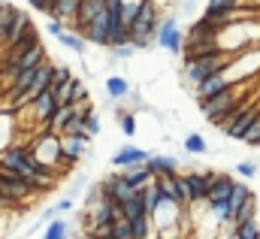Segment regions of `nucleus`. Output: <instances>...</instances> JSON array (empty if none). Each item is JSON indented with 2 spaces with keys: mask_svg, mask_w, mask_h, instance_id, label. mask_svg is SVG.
I'll list each match as a JSON object with an SVG mask.
<instances>
[{
  "mask_svg": "<svg viewBox=\"0 0 260 239\" xmlns=\"http://www.w3.org/2000/svg\"><path fill=\"white\" fill-rule=\"evenodd\" d=\"M233 58H236V52H224V49L209 52V55H200V58H191V61H185V76H188L194 85H200V82H206L209 76L221 73L224 67H230Z\"/></svg>",
  "mask_w": 260,
  "mask_h": 239,
  "instance_id": "nucleus-1",
  "label": "nucleus"
},
{
  "mask_svg": "<svg viewBox=\"0 0 260 239\" xmlns=\"http://www.w3.org/2000/svg\"><path fill=\"white\" fill-rule=\"evenodd\" d=\"M236 106H239V88H236V85H230V88L218 91V94H215V97H209V100H200L203 115L212 121V124H221V121L227 118V112H233Z\"/></svg>",
  "mask_w": 260,
  "mask_h": 239,
  "instance_id": "nucleus-2",
  "label": "nucleus"
},
{
  "mask_svg": "<svg viewBox=\"0 0 260 239\" xmlns=\"http://www.w3.org/2000/svg\"><path fill=\"white\" fill-rule=\"evenodd\" d=\"M157 24H160V15H157L154 0H142V6H139L136 18L130 21L127 27H130V37H145V40H151V43H154Z\"/></svg>",
  "mask_w": 260,
  "mask_h": 239,
  "instance_id": "nucleus-3",
  "label": "nucleus"
},
{
  "mask_svg": "<svg viewBox=\"0 0 260 239\" xmlns=\"http://www.w3.org/2000/svg\"><path fill=\"white\" fill-rule=\"evenodd\" d=\"M182 179H185V188H188V206H206L215 173H185Z\"/></svg>",
  "mask_w": 260,
  "mask_h": 239,
  "instance_id": "nucleus-4",
  "label": "nucleus"
},
{
  "mask_svg": "<svg viewBox=\"0 0 260 239\" xmlns=\"http://www.w3.org/2000/svg\"><path fill=\"white\" fill-rule=\"evenodd\" d=\"M154 43H157V46H164V49H167V52H173V55H179V52L185 49V43H182V31H179L176 15H170V18H164V21L157 24Z\"/></svg>",
  "mask_w": 260,
  "mask_h": 239,
  "instance_id": "nucleus-5",
  "label": "nucleus"
},
{
  "mask_svg": "<svg viewBox=\"0 0 260 239\" xmlns=\"http://www.w3.org/2000/svg\"><path fill=\"white\" fill-rule=\"evenodd\" d=\"M27 109L34 112V118L40 121V127L43 130H49V121L55 115V109H58V100H55V91L52 88H46V91H40L30 103H27Z\"/></svg>",
  "mask_w": 260,
  "mask_h": 239,
  "instance_id": "nucleus-6",
  "label": "nucleus"
},
{
  "mask_svg": "<svg viewBox=\"0 0 260 239\" xmlns=\"http://www.w3.org/2000/svg\"><path fill=\"white\" fill-rule=\"evenodd\" d=\"M136 191L127 185V179L121 176V173H115V176H106V179L100 182V197H106V200H112V203H124L127 197H133Z\"/></svg>",
  "mask_w": 260,
  "mask_h": 239,
  "instance_id": "nucleus-7",
  "label": "nucleus"
},
{
  "mask_svg": "<svg viewBox=\"0 0 260 239\" xmlns=\"http://www.w3.org/2000/svg\"><path fill=\"white\" fill-rule=\"evenodd\" d=\"M148 155H151V152H145V148H139V145H124V148H118V152L112 155V164H115L118 170H124V167H133V164H145Z\"/></svg>",
  "mask_w": 260,
  "mask_h": 239,
  "instance_id": "nucleus-8",
  "label": "nucleus"
},
{
  "mask_svg": "<svg viewBox=\"0 0 260 239\" xmlns=\"http://www.w3.org/2000/svg\"><path fill=\"white\" fill-rule=\"evenodd\" d=\"M34 21H30V15L24 12V9H18L15 12V18H12V24H9V31H6V37H3V49H9V46H15L24 34H27V27H30Z\"/></svg>",
  "mask_w": 260,
  "mask_h": 239,
  "instance_id": "nucleus-9",
  "label": "nucleus"
},
{
  "mask_svg": "<svg viewBox=\"0 0 260 239\" xmlns=\"http://www.w3.org/2000/svg\"><path fill=\"white\" fill-rule=\"evenodd\" d=\"M145 170H148L154 179H157V176H173V173H179V161L170 158V155H148Z\"/></svg>",
  "mask_w": 260,
  "mask_h": 239,
  "instance_id": "nucleus-10",
  "label": "nucleus"
},
{
  "mask_svg": "<svg viewBox=\"0 0 260 239\" xmlns=\"http://www.w3.org/2000/svg\"><path fill=\"white\" fill-rule=\"evenodd\" d=\"M103 9H106V0H82V3H79V12H76V24H73V31L79 34V31H82L88 21H94Z\"/></svg>",
  "mask_w": 260,
  "mask_h": 239,
  "instance_id": "nucleus-11",
  "label": "nucleus"
},
{
  "mask_svg": "<svg viewBox=\"0 0 260 239\" xmlns=\"http://www.w3.org/2000/svg\"><path fill=\"white\" fill-rule=\"evenodd\" d=\"M230 85H233V82H230V79L224 76V70H221V73H215V76H209L206 82L197 85V97H200V100H209V97H215L218 91H224V88H230Z\"/></svg>",
  "mask_w": 260,
  "mask_h": 239,
  "instance_id": "nucleus-12",
  "label": "nucleus"
},
{
  "mask_svg": "<svg viewBox=\"0 0 260 239\" xmlns=\"http://www.w3.org/2000/svg\"><path fill=\"white\" fill-rule=\"evenodd\" d=\"M79 3H82V0H52V9H49V15L73 27V24H76V12H79Z\"/></svg>",
  "mask_w": 260,
  "mask_h": 239,
  "instance_id": "nucleus-13",
  "label": "nucleus"
},
{
  "mask_svg": "<svg viewBox=\"0 0 260 239\" xmlns=\"http://www.w3.org/2000/svg\"><path fill=\"white\" fill-rule=\"evenodd\" d=\"M218 31H221V27H218L212 18H206V15H203L200 21H194V24H191V31H188V43L209 40V37H218Z\"/></svg>",
  "mask_w": 260,
  "mask_h": 239,
  "instance_id": "nucleus-14",
  "label": "nucleus"
},
{
  "mask_svg": "<svg viewBox=\"0 0 260 239\" xmlns=\"http://www.w3.org/2000/svg\"><path fill=\"white\" fill-rule=\"evenodd\" d=\"M124 179H127V185L133 188V191H142L148 182L154 179L148 170H145V164H133V167H124V173H121Z\"/></svg>",
  "mask_w": 260,
  "mask_h": 239,
  "instance_id": "nucleus-15",
  "label": "nucleus"
},
{
  "mask_svg": "<svg viewBox=\"0 0 260 239\" xmlns=\"http://www.w3.org/2000/svg\"><path fill=\"white\" fill-rule=\"evenodd\" d=\"M251 218H257V197L254 194L233 209V224H242V221H251Z\"/></svg>",
  "mask_w": 260,
  "mask_h": 239,
  "instance_id": "nucleus-16",
  "label": "nucleus"
},
{
  "mask_svg": "<svg viewBox=\"0 0 260 239\" xmlns=\"http://www.w3.org/2000/svg\"><path fill=\"white\" fill-rule=\"evenodd\" d=\"M106 94L112 97V100H124L130 94V85L124 76H118V73H112L109 79H106Z\"/></svg>",
  "mask_w": 260,
  "mask_h": 239,
  "instance_id": "nucleus-17",
  "label": "nucleus"
},
{
  "mask_svg": "<svg viewBox=\"0 0 260 239\" xmlns=\"http://www.w3.org/2000/svg\"><path fill=\"white\" fill-rule=\"evenodd\" d=\"M142 200H145V212H148V215H154V212H157V206H160V200H164V197H160V188H157V182H154V179L142 188Z\"/></svg>",
  "mask_w": 260,
  "mask_h": 239,
  "instance_id": "nucleus-18",
  "label": "nucleus"
},
{
  "mask_svg": "<svg viewBox=\"0 0 260 239\" xmlns=\"http://www.w3.org/2000/svg\"><path fill=\"white\" fill-rule=\"evenodd\" d=\"M43 239H70V221H64V218H52V221L46 224Z\"/></svg>",
  "mask_w": 260,
  "mask_h": 239,
  "instance_id": "nucleus-19",
  "label": "nucleus"
},
{
  "mask_svg": "<svg viewBox=\"0 0 260 239\" xmlns=\"http://www.w3.org/2000/svg\"><path fill=\"white\" fill-rule=\"evenodd\" d=\"M15 12H18L15 3H3V0H0V46H3V37H6V31H9V24H12V18H15Z\"/></svg>",
  "mask_w": 260,
  "mask_h": 239,
  "instance_id": "nucleus-20",
  "label": "nucleus"
},
{
  "mask_svg": "<svg viewBox=\"0 0 260 239\" xmlns=\"http://www.w3.org/2000/svg\"><path fill=\"white\" fill-rule=\"evenodd\" d=\"M233 236L236 239H260V221L251 218V221H242L233 227Z\"/></svg>",
  "mask_w": 260,
  "mask_h": 239,
  "instance_id": "nucleus-21",
  "label": "nucleus"
},
{
  "mask_svg": "<svg viewBox=\"0 0 260 239\" xmlns=\"http://www.w3.org/2000/svg\"><path fill=\"white\" fill-rule=\"evenodd\" d=\"M76 112V106L70 103V106H58L55 109V115H52V121H49V130H55V133H61L64 130V124H67V118Z\"/></svg>",
  "mask_w": 260,
  "mask_h": 239,
  "instance_id": "nucleus-22",
  "label": "nucleus"
},
{
  "mask_svg": "<svg viewBox=\"0 0 260 239\" xmlns=\"http://www.w3.org/2000/svg\"><path fill=\"white\" fill-rule=\"evenodd\" d=\"M55 40H58V43H64L67 49H70V52H76V55H82V52H85V40H82L76 31H70V34L64 31V34H58Z\"/></svg>",
  "mask_w": 260,
  "mask_h": 239,
  "instance_id": "nucleus-23",
  "label": "nucleus"
},
{
  "mask_svg": "<svg viewBox=\"0 0 260 239\" xmlns=\"http://www.w3.org/2000/svg\"><path fill=\"white\" fill-rule=\"evenodd\" d=\"M82 127H85L88 136L100 133V118H97V112H91V106H82Z\"/></svg>",
  "mask_w": 260,
  "mask_h": 239,
  "instance_id": "nucleus-24",
  "label": "nucleus"
},
{
  "mask_svg": "<svg viewBox=\"0 0 260 239\" xmlns=\"http://www.w3.org/2000/svg\"><path fill=\"white\" fill-rule=\"evenodd\" d=\"M251 197V188L245 185V182H233V191H230V209H236L242 200H248Z\"/></svg>",
  "mask_w": 260,
  "mask_h": 239,
  "instance_id": "nucleus-25",
  "label": "nucleus"
},
{
  "mask_svg": "<svg viewBox=\"0 0 260 239\" xmlns=\"http://www.w3.org/2000/svg\"><path fill=\"white\" fill-rule=\"evenodd\" d=\"M206 139L200 136V133H191V136H185V152L188 155H206Z\"/></svg>",
  "mask_w": 260,
  "mask_h": 239,
  "instance_id": "nucleus-26",
  "label": "nucleus"
},
{
  "mask_svg": "<svg viewBox=\"0 0 260 239\" xmlns=\"http://www.w3.org/2000/svg\"><path fill=\"white\" fill-rule=\"evenodd\" d=\"M73 79H76V76H73ZM73 79L64 82V85H58V88H52V91H55L58 106H70V103H73Z\"/></svg>",
  "mask_w": 260,
  "mask_h": 239,
  "instance_id": "nucleus-27",
  "label": "nucleus"
},
{
  "mask_svg": "<svg viewBox=\"0 0 260 239\" xmlns=\"http://www.w3.org/2000/svg\"><path fill=\"white\" fill-rule=\"evenodd\" d=\"M239 142H245V145H260V112L254 115V121L248 124V130H245V136H242Z\"/></svg>",
  "mask_w": 260,
  "mask_h": 239,
  "instance_id": "nucleus-28",
  "label": "nucleus"
},
{
  "mask_svg": "<svg viewBox=\"0 0 260 239\" xmlns=\"http://www.w3.org/2000/svg\"><path fill=\"white\" fill-rule=\"evenodd\" d=\"M112 236H115V239H133V230H130L127 218H121V215H118V218L112 221Z\"/></svg>",
  "mask_w": 260,
  "mask_h": 239,
  "instance_id": "nucleus-29",
  "label": "nucleus"
},
{
  "mask_svg": "<svg viewBox=\"0 0 260 239\" xmlns=\"http://www.w3.org/2000/svg\"><path fill=\"white\" fill-rule=\"evenodd\" d=\"M70 79H73L70 67H52V85H49V88H58V85H64Z\"/></svg>",
  "mask_w": 260,
  "mask_h": 239,
  "instance_id": "nucleus-30",
  "label": "nucleus"
},
{
  "mask_svg": "<svg viewBox=\"0 0 260 239\" xmlns=\"http://www.w3.org/2000/svg\"><path fill=\"white\" fill-rule=\"evenodd\" d=\"M73 103H76V106H79V103H88V88H85L82 79H73Z\"/></svg>",
  "mask_w": 260,
  "mask_h": 239,
  "instance_id": "nucleus-31",
  "label": "nucleus"
},
{
  "mask_svg": "<svg viewBox=\"0 0 260 239\" xmlns=\"http://www.w3.org/2000/svg\"><path fill=\"white\" fill-rule=\"evenodd\" d=\"M118 121H121L124 136H133V133H136V118H133L130 112H118Z\"/></svg>",
  "mask_w": 260,
  "mask_h": 239,
  "instance_id": "nucleus-32",
  "label": "nucleus"
},
{
  "mask_svg": "<svg viewBox=\"0 0 260 239\" xmlns=\"http://www.w3.org/2000/svg\"><path fill=\"white\" fill-rule=\"evenodd\" d=\"M236 176H242V179H251V176H257V164H254V161H242V164L236 167Z\"/></svg>",
  "mask_w": 260,
  "mask_h": 239,
  "instance_id": "nucleus-33",
  "label": "nucleus"
},
{
  "mask_svg": "<svg viewBox=\"0 0 260 239\" xmlns=\"http://www.w3.org/2000/svg\"><path fill=\"white\" fill-rule=\"evenodd\" d=\"M133 52H136V49H133V43H121V46H112V55H115L118 61H127L130 55H133Z\"/></svg>",
  "mask_w": 260,
  "mask_h": 239,
  "instance_id": "nucleus-34",
  "label": "nucleus"
},
{
  "mask_svg": "<svg viewBox=\"0 0 260 239\" xmlns=\"http://www.w3.org/2000/svg\"><path fill=\"white\" fill-rule=\"evenodd\" d=\"M212 6H221V9H242L245 0H209Z\"/></svg>",
  "mask_w": 260,
  "mask_h": 239,
  "instance_id": "nucleus-35",
  "label": "nucleus"
},
{
  "mask_svg": "<svg viewBox=\"0 0 260 239\" xmlns=\"http://www.w3.org/2000/svg\"><path fill=\"white\" fill-rule=\"evenodd\" d=\"M46 31H49V34H52V37H58V34H64L67 27H64V21H58V18H52V21H49V24H46Z\"/></svg>",
  "mask_w": 260,
  "mask_h": 239,
  "instance_id": "nucleus-36",
  "label": "nucleus"
},
{
  "mask_svg": "<svg viewBox=\"0 0 260 239\" xmlns=\"http://www.w3.org/2000/svg\"><path fill=\"white\" fill-rule=\"evenodd\" d=\"M27 3H30L37 12H49V9H52V0H27Z\"/></svg>",
  "mask_w": 260,
  "mask_h": 239,
  "instance_id": "nucleus-37",
  "label": "nucleus"
},
{
  "mask_svg": "<svg viewBox=\"0 0 260 239\" xmlns=\"http://www.w3.org/2000/svg\"><path fill=\"white\" fill-rule=\"evenodd\" d=\"M55 209H58V215H61V212H70V209H73V197H67V200H61V203H55Z\"/></svg>",
  "mask_w": 260,
  "mask_h": 239,
  "instance_id": "nucleus-38",
  "label": "nucleus"
},
{
  "mask_svg": "<svg viewBox=\"0 0 260 239\" xmlns=\"http://www.w3.org/2000/svg\"><path fill=\"white\" fill-rule=\"evenodd\" d=\"M109 239H115V236H109Z\"/></svg>",
  "mask_w": 260,
  "mask_h": 239,
  "instance_id": "nucleus-39",
  "label": "nucleus"
},
{
  "mask_svg": "<svg viewBox=\"0 0 260 239\" xmlns=\"http://www.w3.org/2000/svg\"><path fill=\"white\" fill-rule=\"evenodd\" d=\"M257 148H260V145H257Z\"/></svg>",
  "mask_w": 260,
  "mask_h": 239,
  "instance_id": "nucleus-40",
  "label": "nucleus"
}]
</instances>
